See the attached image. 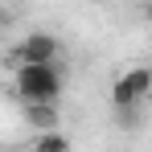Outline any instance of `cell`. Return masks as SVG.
<instances>
[{"instance_id":"cell-2","label":"cell","mask_w":152,"mask_h":152,"mask_svg":"<svg viewBox=\"0 0 152 152\" xmlns=\"http://www.w3.org/2000/svg\"><path fill=\"white\" fill-rule=\"evenodd\" d=\"M144 99H152V66H132L127 74L115 78V86H111L115 111H132V107H140Z\"/></svg>"},{"instance_id":"cell-1","label":"cell","mask_w":152,"mask_h":152,"mask_svg":"<svg viewBox=\"0 0 152 152\" xmlns=\"http://www.w3.org/2000/svg\"><path fill=\"white\" fill-rule=\"evenodd\" d=\"M62 86H66V74L58 62H37V66L17 70V95L25 99V107L29 103H58Z\"/></svg>"},{"instance_id":"cell-3","label":"cell","mask_w":152,"mask_h":152,"mask_svg":"<svg viewBox=\"0 0 152 152\" xmlns=\"http://www.w3.org/2000/svg\"><path fill=\"white\" fill-rule=\"evenodd\" d=\"M17 53H21V66H37V62H58L62 45H58V37H50V33H29L25 41L17 45Z\"/></svg>"},{"instance_id":"cell-6","label":"cell","mask_w":152,"mask_h":152,"mask_svg":"<svg viewBox=\"0 0 152 152\" xmlns=\"http://www.w3.org/2000/svg\"><path fill=\"white\" fill-rule=\"evenodd\" d=\"M144 21H152V0H148V4H144Z\"/></svg>"},{"instance_id":"cell-5","label":"cell","mask_w":152,"mask_h":152,"mask_svg":"<svg viewBox=\"0 0 152 152\" xmlns=\"http://www.w3.org/2000/svg\"><path fill=\"white\" fill-rule=\"evenodd\" d=\"M33 152H70V140L62 132H41L33 140Z\"/></svg>"},{"instance_id":"cell-4","label":"cell","mask_w":152,"mask_h":152,"mask_svg":"<svg viewBox=\"0 0 152 152\" xmlns=\"http://www.w3.org/2000/svg\"><path fill=\"white\" fill-rule=\"evenodd\" d=\"M25 119L33 127H41V132H53V127H58V103H29Z\"/></svg>"}]
</instances>
